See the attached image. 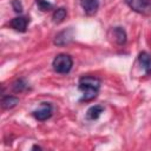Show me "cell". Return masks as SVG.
Masks as SVG:
<instances>
[{
    "instance_id": "obj_16",
    "label": "cell",
    "mask_w": 151,
    "mask_h": 151,
    "mask_svg": "<svg viewBox=\"0 0 151 151\" xmlns=\"http://www.w3.org/2000/svg\"><path fill=\"white\" fill-rule=\"evenodd\" d=\"M32 149H38V150H40V149H41V147H40V146H37V145H34V146H33V147H32Z\"/></svg>"
},
{
    "instance_id": "obj_13",
    "label": "cell",
    "mask_w": 151,
    "mask_h": 151,
    "mask_svg": "<svg viewBox=\"0 0 151 151\" xmlns=\"http://www.w3.org/2000/svg\"><path fill=\"white\" fill-rule=\"evenodd\" d=\"M27 88H28V85L24 79H17L12 84V90L14 92H22V91H26Z\"/></svg>"
},
{
    "instance_id": "obj_3",
    "label": "cell",
    "mask_w": 151,
    "mask_h": 151,
    "mask_svg": "<svg viewBox=\"0 0 151 151\" xmlns=\"http://www.w3.org/2000/svg\"><path fill=\"white\" fill-rule=\"evenodd\" d=\"M126 5L143 15H151V0H125Z\"/></svg>"
},
{
    "instance_id": "obj_12",
    "label": "cell",
    "mask_w": 151,
    "mask_h": 151,
    "mask_svg": "<svg viewBox=\"0 0 151 151\" xmlns=\"http://www.w3.org/2000/svg\"><path fill=\"white\" fill-rule=\"evenodd\" d=\"M66 15H67L66 8L59 7V8H57V9L53 12V14H52V20H53L54 24H60V22L64 21V19L66 18Z\"/></svg>"
},
{
    "instance_id": "obj_5",
    "label": "cell",
    "mask_w": 151,
    "mask_h": 151,
    "mask_svg": "<svg viewBox=\"0 0 151 151\" xmlns=\"http://www.w3.org/2000/svg\"><path fill=\"white\" fill-rule=\"evenodd\" d=\"M28 22H29V18L27 17H15L9 21V26L18 32H25Z\"/></svg>"
},
{
    "instance_id": "obj_6",
    "label": "cell",
    "mask_w": 151,
    "mask_h": 151,
    "mask_svg": "<svg viewBox=\"0 0 151 151\" xmlns=\"http://www.w3.org/2000/svg\"><path fill=\"white\" fill-rule=\"evenodd\" d=\"M72 38H73V29L68 28V29L60 32L58 35H55L54 44L55 45H66L72 40Z\"/></svg>"
},
{
    "instance_id": "obj_1",
    "label": "cell",
    "mask_w": 151,
    "mask_h": 151,
    "mask_svg": "<svg viewBox=\"0 0 151 151\" xmlns=\"http://www.w3.org/2000/svg\"><path fill=\"white\" fill-rule=\"evenodd\" d=\"M79 90L83 92L80 101H90L94 99L100 88V80L93 76H83L78 83Z\"/></svg>"
},
{
    "instance_id": "obj_11",
    "label": "cell",
    "mask_w": 151,
    "mask_h": 151,
    "mask_svg": "<svg viewBox=\"0 0 151 151\" xmlns=\"http://www.w3.org/2000/svg\"><path fill=\"white\" fill-rule=\"evenodd\" d=\"M19 104V98L14 97V96H5L1 99V106L2 109H13L14 106H17Z\"/></svg>"
},
{
    "instance_id": "obj_7",
    "label": "cell",
    "mask_w": 151,
    "mask_h": 151,
    "mask_svg": "<svg viewBox=\"0 0 151 151\" xmlns=\"http://www.w3.org/2000/svg\"><path fill=\"white\" fill-rule=\"evenodd\" d=\"M138 61L145 74H151V55L147 52H140L138 55Z\"/></svg>"
},
{
    "instance_id": "obj_14",
    "label": "cell",
    "mask_w": 151,
    "mask_h": 151,
    "mask_svg": "<svg viewBox=\"0 0 151 151\" xmlns=\"http://www.w3.org/2000/svg\"><path fill=\"white\" fill-rule=\"evenodd\" d=\"M35 2H37L38 8L42 12H47V11L53 9V5L51 2H48L47 0H35Z\"/></svg>"
},
{
    "instance_id": "obj_2",
    "label": "cell",
    "mask_w": 151,
    "mask_h": 151,
    "mask_svg": "<svg viewBox=\"0 0 151 151\" xmlns=\"http://www.w3.org/2000/svg\"><path fill=\"white\" fill-rule=\"evenodd\" d=\"M52 66L57 73L65 74L71 71V68L73 66V60H72L71 55H68L66 53H60V54L55 55V58L53 59Z\"/></svg>"
},
{
    "instance_id": "obj_4",
    "label": "cell",
    "mask_w": 151,
    "mask_h": 151,
    "mask_svg": "<svg viewBox=\"0 0 151 151\" xmlns=\"http://www.w3.org/2000/svg\"><path fill=\"white\" fill-rule=\"evenodd\" d=\"M52 114H53V106L51 103H46V101L41 103L40 106L32 112V116L40 122L47 120L48 118L52 117Z\"/></svg>"
},
{
    "instance_id": "obj_10",
    "label": "cell",
    "mask_w": 151,
    "mask_h": 151,
    "mask_svg": "<svg viewBox=\"0 0 151 151\" xmlns=\"http://www.w3.org/2000/svg\"><path fill=\"white\" fill-rule=\"evenodd\" d=\"M104 112V106L101 105H94V106H91L87 112H86V118L90 119V120H96L99 118V116Z\"/></svg>"
},
{
    "instance_id": "obj_15",
    "label": "cell",
    "mask_w": 151,
    "mask_h": 151,
    "mask_svg": "<svg viewBox=\"0 0 151 151\" xmlns=\"http://www.w3.org/2000/svg\"><path fill=\"white\" fill-rule=\"evenodd\" d=\"M11 5H12L14 12H17V13H21L22 9H24L22 8V4L20 2V0H12L11 1Z\"/></svg>"
},
{
    "instance_id": "obj_9",
    "label": "cell",
    "mask_w": 151,
    "mask_h": 151,
    "mask_svg": "<svg viewBox=\"0 0 151 151\" xmlns=\"http://www.w3.org/2000/svg\"><path fill=\"white\" fill-rule=\"evenodd\" d=\"M110 32H111L112 38H113L116 44L124 45L126 42V32H125L124 28H122V27H113V28H111Z\"/></svg>"
},
{
    "instance_id": "obj_8",
    "label": "cell",
    "mask_w": 151,
    "mask_h": 151,
    "mask_svg": "<svg viewBox=\"0 0 151 151\" xmlns=\"http://www.w3.org/2000/svg\"><path fill=\"white\" fill-rule=\"evenodd\" d=\"M80 6L83 7L86 14L92 15L97 12L99 7V1L98 0H80Z\"/></svg>"
}]
</instances>
